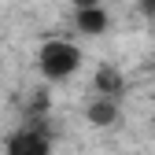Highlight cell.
Segmentation results:
<instances>
[{
  "label": "cell",
  "instance_id": "2",
  "mask_svg": "<svg viewBox=\"0 0 155 155\" xmlns=\"http://www.w3.org/2000/svg\"><path fill=\"white\" fill-rule=\"evenodd\" d=\"M8 155H52V137L37 126L18 129L8 137Z\"/></svg>",
  "mask_w": 155,
  "mask_h": 155
},
{
  "label": "cell",
  "instance_id": "5",
  "mask_svg": "<svg viewBox=\"0 0 155 155\" xmlns=\"http://www.w3.org/2000/svg\"><path fill=\"white\" fill-rule=\"evenodd\" d=\"M96 89H100V96H114V100H118V92H122L118 70H100L96 74Z\"/></svg>",
  "mask_w": 155,
  "mask_h": 155
},
{
  "label": "cell",
  "instance_id": "4",
  "mask_svg": "<svg viewBox=\"0 0 155 155\" xmlns=\"http://www.w3.org/2000/svg\"><path fill=\"white\" fill-rule=\"evenodd\" d=\"M89 118L96 126H111L114 118H118V100H114V96H100V100L89 107Z\"/></svg>",
  "mask_w": 155,
  "mask_h": 155
},
{
  "label": "cell",
  "instance_id": "3",
  "mask_svg": "<svg viewBox=\"0 0 155 155\" xmlns=\"http://www.w3.org/2000/svg\"><path fill=\"white\" fill-rule=\"evenodd\" d=\"M78 30H81V33H104L107 30V11L96 8V4L78 8Z\"/></svg>",
  "mask_w": 155,
  "mask_h": 155
},
{
  "label": "cell",
  "instance_id": "1",
  "mask_svg": "<svg viewBox=\"0 0 155 155\" xmlns=\"http://www.w3.org/2000/svg\"><path fill=\"white\" fill-rule=\"evenodd\" d=\"M37 67L48 81H63L81 67V48L74 41H45L41 52H37Z\"/></svg>",
  "mask_w": 155,
  "mask_h": 155
}]
</instances>
